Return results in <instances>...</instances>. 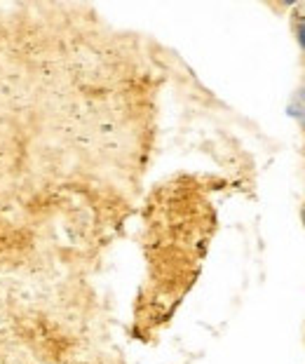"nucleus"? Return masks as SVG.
<instances>
[{
	"instance_id": "nucleus-2",
	"label": "nucleus",
	"mask_w": 305,
	"mask_h": 364,
	"mask_svg": "<svg viewBox=\"0 0 305 364\" xmlns=\"http://www.w3.org/2000/svg\"><path fill=\"white\" fill-rule=\"evenodd\" d=\"M289 115L301 122V127H303V132H305V106H303L301 101H296V99H294V101L289 104Z\"/></svg>"
},
{
	"instance_id": "nucleus-4",
	"label": "nucleus",
	"mask_w": 305,
	"mask_h": 364,
	"mask_svg": "<svg viewBox=\"0 0 305 364\" xmlns=\"http://www.w3.org/2000/svg\"><path fill=\"white\" fill-rule=\"evenodd\" d=\"M301 221H303V226H305V202H303V207H301Z\"/></svg>"
},
{
	"instance_id": "nucleus-3",
	"label": "nucleus",
	"mask_w": 305,
	"mask_h": 364,
	"mask_svg": "<svg viewBox=\"0 0 305 364\" xmlns=\"http://www.w3.org/2000/svg\"><path fill=\"white\" fill-rule=\"evenodd\" d=\"M296 101H301V104H303V106H305V80H303V85H301V88H298Z\"/></svg>"
},
{
	"instance_id": "nucleus-1",
	"label": "nucleus",
	"mask_w": 305,
	"mask_h": 364,
	"mask_svg": "<svg viewBox=\"0 0 305 364\" xmlns=\"http://www.w3.org/2000/svg\"><path fill=\"white\" fill-rule=\"evenodd\" d=\"M294 35H296V42L301 47V52L305 54V12L296 10L294 15Z\"/></svg>"
}]
</instances>
